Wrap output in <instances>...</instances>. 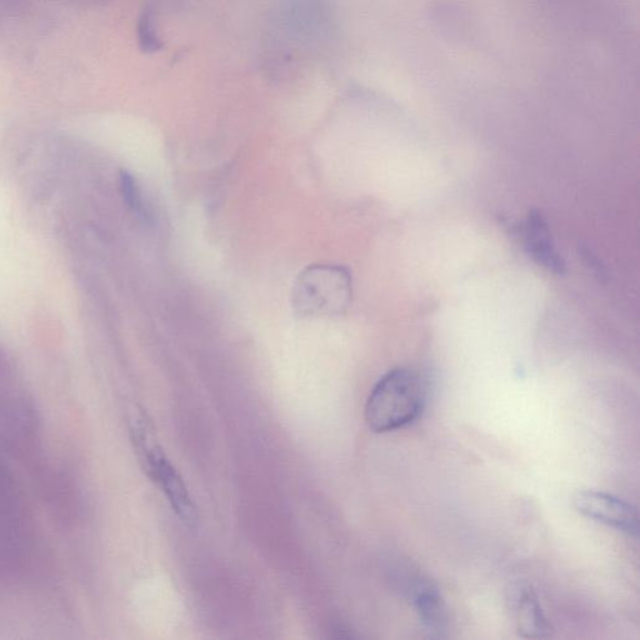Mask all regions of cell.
<instances>
[{
    "mask_svg": "<svg viewBox=\"0 0 640 640\" xmlns=\"http://www.w3.org/2000/svg\"><path fill=\"white\" fill-rule=\"evenodd\" d=\"M427 402V384L413 369L399 368L385 374L365 405V422L375 433H388L412 424Z\"/></svg>",
    "mask_w": 640,
    "mask_h": 640,
    "instance_id": "1",
    "label": "cell"
},
{
    "mask_svg": "<svg viewBox=\"0 0 640 640\" xmlns=\"http://www.w3.org/2000/svg\"><path fill=\"white\" fill-rule=\"evenodd\" d=\"M352 275L340 265L314 264L295 279L292 304L305 318H337L353 298Z\"/></svg>",
    "mask_w": 640,
    "mask_h": 640,
    "instance_id": "2",
    "label": "cell"
},
{
    "mask_svg": "<svg viewBox=\"0 0 640 640\" xmlns=\"http://www.w3.org/2000/svg\"><path fill=\"white\" fill-rule=\"evenodd\" d=\"M133 438L142 457L145 472L162 489L170 507L184 524L197 523V508L188 492L187 485L180 477L178 470L169 462L167 455L159 447L149 424L140 417L133 425Z\"/></svg>",
    "mask_w": 640,
    "mask_h": 640,
    "instance_id": "3",
    "label": "cell"
},
{
    "mask_svg": "<svg viewBox=\"0 0 640 640\" xmlns=\"http://www.w3.org/2000/svg\"><path fill=\"white\" fill-rule=\"evenodd\" d=\"M574 507L580 514L595 522L619 530L629 537H638L639 518L637 509L624 500L603 492L585 490L574 497Z\"/></svg>",
    "mask_w": 640,
    "mask_h": 640,
    "instance_id": "4",
    "label": "cell"
},
{
    "mask_svg": "<svg viewBox=\"0 0 640 640\" xmlns=\"http://www.w3.org/2000/svg\"><path fill=\"white\" fill-rule=\"evenodd\" d=\"M520 238L529 257L555 274H562L565 264L555 248L547 222L538 212H532L520 227Z\"/></svg>",
    "mask_w": 640,
    "mask_h": 640,
    "instance_id": "5",
    "label": "cell"
},
{
    "mask_svg": "<svg viewBox=\"0 0 640 640\" xmlns=\"http://www.w3.org/2000/svg\"><path fill=\"white\" fill-rule=\"evenodd\" d=\"M517 630L523 638L542 639L552 634V625L540 605L537 595L532 590H523L515 605Z\"/></svg>",
    "mask_w": 640,
    "mask_h": 640,
    "instance_id": "6",
    "label": "cell"
},
{
    "mask_svg": "<svg viewBox=\"0 0 640 640\" xmlns=\"http://www.w3.org/2000/svg\"><path fill=\"white\" fill-rule=\"evenodd\" d=\"M413 600L425 630L434 637H442L448 627V613L437 590L428 584L417 585Z\"/></svg>",
    "mask_w": 640,
    "mask_h": 640,
    "instance_id": "7",
    "label": "cell"
},
{
    "mask_svg": "<svg viewBox=\"0 0 640 640\" xmlns=\"http://www.w3.org/2000/svg\"><path fill=\"white\" fill-rule=\"evenodd\" d=\"M120 190H122L124 202L127 203L130 210L137 214L138 217H147V210H145L142 194L137 184V180L134 179L132 174L128 172L120 173L119 177Z\"/></svg>",
    "mask_w": 640,
    "mask_h": 640,
    "instance_id": "8",
    "label": "cell"
},
{
    "mask_svg": "<svg viewBox=\"0 0 640 640\" xmlns=\"http://www.w3.org/2000/svg\"><path fill=\"white\" fill-rule=\"evenodd\" d=\"M138 39L140 48L147 53L158 52L163 47L158 38L157 30L154 28L152 15L143 13L138 23Z\"/></svg>",
    "mask_w": 640,
    "mask_h": 640,
    "instance_id": "9",
    "label": "cell"
}]
</instances>
